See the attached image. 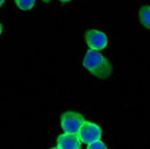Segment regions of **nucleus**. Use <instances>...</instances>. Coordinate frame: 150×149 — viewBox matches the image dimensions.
<instances>
[{
  "label": "nucleus",
  "instance_id": "9d476101",
  "mask_svg": "<svg viewBox=\"0 0 150 149\" xmlns=\"http://www.w3.org/2000/svg\"><path fill=\"white\" fill-rule=\"evenodd\" d=\"M2 31H3V26H2L1 24H0V35H1Z\"/></svg>",
  "mask_w": 150,
  "mask_h": 149
},
{
  "label": "nucleus",
  "instance_id": "1a4fd4ad",
  "mask_svg": "<svg viewBox=\"0 0 150 149\" xmlns=\"http://www.w3.org/2000/svg\"><path fill=\"white\" fill-rule=\"evenodd\" d=\"M59 1H61L62 3H67V2L71 1V0H59Z\"/></svg>",
  "mask_w": 150,
  "mask_h": 149
},
{
  "label": "nucleus",
  "instance_id": "9b49d317",
  "mask_svg": "<svg viewBox=\"0 0 150 149\" xmlns=\"http://www.w3.org/2000/svg\"><path fill=\"white\" fill-rule=\"evenodd\" d=\"M6 1V0H0V6H1L3 4H4V2Z\"/></svg>",
  "mask_w": 150,
  "mask_h": 149
},
{
  "label": "nucleus",
  "instance_id": "ddd939ff",
  "mask_svg": "<svg viewBox=\"0 0 150 149\" xmlns=\"http://www.w3.org/2000/svg\"><path fill=\"white\" fill-rule=\"evenodd\" d=\"M51 149H61V148H59V147H53V148H51Z\"/></svg>",
  "mask_w": 150,
  "mask_h": 149
},
{
  "label": "nucleus",
  "instance_id": "423d86ee",
  "mask_svg": "<svg viewBox=\"0 0 150 149\" xmlns=\"http://www.w3.org/2000/svg\"><path fill=\"white\" fill-rule=\"evenodd\" d=\"M139 19L145 28L150 30V6H143L140 8Z\"/></svg>",
  "mask_w": 150,
  "mask_h": 149
},
{
  "label": "nucleus",
  "instance_id": "f257e3e1",
  "mask_svg": "<svg viewBox=\"0 0 150 149\" xmlns=\"http://www.w3.org/2000/svg\"><path fill=\"white\" fill-rule=\"evenodd\" d=\"M83 66L98 78L106 79L112 75V67L110 61L98 51L90 49L83 60Z\"/></svg>",
  "mask_w": 150,
  "mask_h": 149
},
{
  "label": "nucleus",
  "instance_id": "f03ea898",
  "mask_svg": "<svg viewBox=\"0 0 150 149\" xmlns=\"http://www.w3.org/2000/svg\"><path fill=\"white\" fill-rule=\"evenodd\" d=\"M61 127L64 133L77 134L83 126L85 119L83 115L76 112H66L61 115Z\"/></svg>",
  "mask_w": 150,
  "mask_h": 149
},
{
  "label": "nucleus",
  "instance_id": "0eeeda50",
  "mask_svg": "<svg viewBox=\"0 0 150 149\" xmlns=\"http://www.w3.org/2000/svg\"><path fill=\"white\" fill-rule=\"evenodd\" d=\"M36 0H15L18 8L21 10H30L34 6Z\"/></svg>",
  "mask_w": 150,
  "mask_h": 149
},
{
  "label": "nucleus",
  "instance_id": "f8f14e48",
  "mask_svg": "<svg viewBox=\"0 0 150 149\" xmlns=\"http://www.w3.org/2000/svg\"><path fill=\"white\" fill-rule=\"evenodd\" d=\"M42 1H43V2H45V3H49L51 0H42Z\"/></svg>",
  "mask_w": 150,
  "mask_h": 149
},
{
  "label": "nucleus",
  "instance_id": "6e6552de",
  "mask_svg": "<svg viewBox=\"0 0 150 149\" xmlns=\"http://www.w3.org/2000/svg\"><path fill=\"white\" fill-rule=\"evenodd\" d=\"M87 149H108L107 145H105V143H103L102 141H98L95 142V143L89 144L87 147Z\"/></svg>",
  "mask_w": 150,
  "mask_h": 149
},
{
  "label": "nucleus",
  "instance_id": "7ed1b4c3",
  "mask_svg": "<svg viewBox=\"0 0 150 149\" xmlns=\"http://www.w3.org/2000/svg\"><path fill=\"white\" fill-rule=\"evenodd\" d=\"M81 143L84 144H92L101 139L102 130L100 125L94 124L92 121H85L80 131L77 133Z\"/></svg>",
  "mask_w": 150,
  "mask_h": 149
},
{
  "label": "nucleus",
  "instance_id": "20e7f679",
  "mask_svg": "<svg viewBox=\"0 0 150 149\" xmlns=\"http://www.w3.org/2000/svg\"><path fill=\"white\" fill-rule=\"evenodd\" d=\"M84 38L88 46L95 51H100L105 49L108 45V38L106 34L99 30H87Z\"/></svg>",
  "mask_w": 150,
  "mask_h": 149
},
{
  "label": "nucleus",
  "instance_id": "39448f33",
  "mask_svg": "<svg viewBox=\"0 0 150 149\" xmlns=\"http://www.w3.org/2000/svg\"><path fill=\"white\" fill-rule=\"evenodd\" d=\"M57 146L61 149H80L81 141L77 134L62 133L57 137Z\"/></svg>",
  "mask_w": 150,
  "mask_h": 149
}]
</instances>
